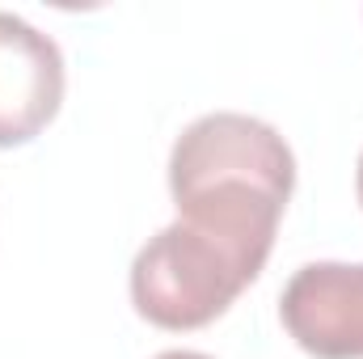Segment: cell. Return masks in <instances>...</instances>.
<instances>
[{"mask_svg": "<svg viewBox=\"0 0 363 359\" xmlns=\"http://www.w3.org/2000/svg\"><path fill=\"white\" fill-rule=\"evenodd\" d=\"M296 190V157L271 123L237 110L194 118L169 153V194L178 220L271 258L279 220Z\"/></svg>", "mask_w": 363, "mask_h": 359, "instance_id": "obj_1", "label": "cell"}, {"mask_svg": "<svg viewBox=\"0 0 363 359\" xmlns=\"http://www.w3.org/2000/svg\"><path fill=\"white\" fill-rule=\"evenodd\" d=\"M262 258L190 224H165L131 263V304L157 330H203L262 275Z\"/></svg>", "mask_w": 363, "mask_h": 359, "instance_id": "obj_2", "label": "cell"}, {"mask_svg": "<svg viewBox=\"0 0 363 359\" xmlns=\"http://www.w3.org/2000/svg\"><path fill=\"white\" fill-rule=\"evenodd\" d=\"M279 321L313 359H363V263H308L283 296Z\"/></svg>", "mask_w": 363, "mask_h": 359, "instance_id": "obj_3", "label": "cell"}, {"mask_svg": "<svg viewBox=\"0 0 363 359\" xmlns=\"http://www.w3.org/2000/svg\"><path fill=\"white\" fill-rule=\"evenodd\" d=\"M64 51L17 13H0V148L30 144L64 106Z\"/></svg>", "mask_w": 363, "mask_h": 359, "instance_id": "obj_4", "label": "cell"}, {"mask_svg": "<svg viewBox=\"0 0 363 359\" xmlns=\"http://www.w3.org/2000/svg\"><path fill=\"white\" fill-rule=\"evenodd\" d=\"M157 359H211V355H203V351H161Z\"/></svg>", "mask_w": 363, "mask_h": 359, "instance_id": "obj_5", "label": "cell"}, {"mask_svg": "<svg viewBox=\"0 0 363 359\" xmlns=\"http://www.w3.org/2000/svg\"><path fill=\"white\" fill-rule=\"evenodd\" d=\"M355 194H359V207H363V153H359V170H355Z\"/></svg>", "mask_w": 363, "mask_h": 359, "instance_id": "obj_6", "label": "cell"}]
</instances>
